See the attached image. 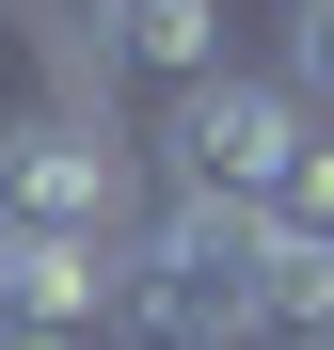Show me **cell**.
<instances>
[{
    "mask_svg": "<svg viewBox=\"0 0 334 350\" xmlns=\"http://www.w3.org/2000/svg\"><path fill=\"white\" fill-rule=\"evenodd\" d=\"M255 255H270L255 207L159 191V223H128V271H111V334L128 350H255Z\"/></svg>",
    "mask_w": 334,
    "mask_h": 350,
    "instance_id": "obj_1",
    "label": "cell"
},
{
    "mask_svg": "<svg viewBox=\"0 0 334 350\" xmlns=\"http://www.w3.org/2000/svg\"><path fill=\"white\" fill-rule=\"evenodd\" d=\"M0 255H128V144L96 111L0 128Z\"/></svg>",
    "mask_w": 334,
    "mask_h": 350,
    "instance_id": "obj_2",
    "label": "cell"
},
{
    "mask_svg": "<svg viewBox=\"0 0 334 350\" xmlns=\"http://www.w3.org/2000/svg\"><path fill=\"white\" fill-rule=\"evenodd\" d=\"M303 128L318 111L287 96V80H255V64H223V80H191V96H159V191L176 207H270L287 191V159H303Z\"/></svg>",
    "mask_w": 334,
    "mask_h": 350,
    "instance_id": "obj_3",
    "label": "cell"
},
{
    "mask_svg": "<svg viewBox=\"0 0 334 350\" xmlns=\"http://www.w3.org/2000/svg\"><path fill=\"white\" fill-rule=\"evenodd\" d=\"M80 64L96 80L143 64L159 96H191V80H223V0H96V16H80Z\"/></svg>",
    "mask_w": 334,
    "mask_h": 350,
    "instance_id": "obj_4",
    "label": "cell"
},
{
    "mask_svg": "<svg viewBox=\"0 0 334 350\" xmlns=\"http://www.w3.org/2000/svg\"><path fill=\"white\" fill-rule=\"evenodd\" d=\"M128 255H0V350H96Z\"/></svg>",
    "mask_w": 334,
    "mask_h": 350,
    "instance_id": "obj_5",
    "label": "cell"
},
{
    "mask_svg": "<svg viewBox=\"0 0 334 350\" xmlns=\"http://www.w3.org/2000/svg\"><path fill=\"white\" fill-rule=\"evenodd\" d=\"M287 96L334 128V0H303V16H287Z\"/></svg>",
    "mask_w": 334,
    "mask_h": 350,
    "instance_id": "obj_6",
    "label": "cell"
}]
</instances>
